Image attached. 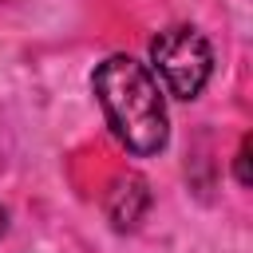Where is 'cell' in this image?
Wrapping results in <instances>:
<instances>
[{
	"label": "cell",
	"mask_w": 253,
	"mask_h": 253,
	"mask_svg": "<svg viewBox=\"0 0 253 253\" xmlns=\"http://www.w3.org/2000/svg\"><path fill=\"white\" fill-rule=\"evenodd\" d=\"M91 91L107 115L111 134L130 154L150 158L170 142V115H166L162 83L134 55H126V51L107 55L91 75Z\"/></svg>",
	"instance_id": "cell-1"
},
{
	"label": "cell",
	"mask_w": 253,
	"mask_h": 253,
	"mask_svg": "<svg viewBox=\"0 0 253 253\" xmlns=\"http://www.w3.org/2000/svg\"><path fill=\"white\" fill-rule=\"evenodd\" d=\"M150 71L174 99H198L213 75V47L194 24H170L150 40Z\"/></svg>",
	"instance_id": "cell-2"
},
{
	"label": "cell",
	"mask_w": 253,
	"mask_h": 253,
	"mask_svg": "<svg viewBox=\"0 0 253 253\" xmlns=\"http://www.w3.org/2000/svg\"><path fill=\"white\" fill-rule=\"evenodd\" d=\"M146 210H150V182H146L142 174H134V170L119 174V178L107 186V194H103V213H107V221H111L119 233L134 229V225L146 217Z\"/></svg>",
	"instance_id": "cell-3"
},
{
	"label": "cell",
	"mask_w": 253,
	"mask_h": 253,
	"mask_svg": "<svg viewBox=\"0 0 253 253\" xmlns=\"http://www.w3.org/2000/svg\"><path fill=\"white\" fill-rule=\"evenodd\" d=\"M233 170H237V186H249L253 182V174H249V138H241L237 158H233Z\"/></svg>",
	"instance_id": "cell-4"
},
{
	"label": "cell",
	"mask_w": 253,
	"mask_h": 253,
	"mask_svg": "<svg viewBox=\"0 0 253 253\" xmlns=\"http://www.w3.org/2000/svg\"><path fill=\"white\" fill-rule=\"evenodd\" d=\"M4 229H8V210L0 206V237H4Z\"/></svg>",
	"instance_id": "cell-5"
}]
</instances>
